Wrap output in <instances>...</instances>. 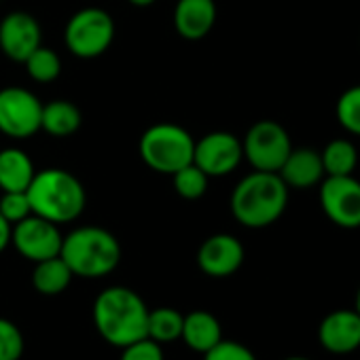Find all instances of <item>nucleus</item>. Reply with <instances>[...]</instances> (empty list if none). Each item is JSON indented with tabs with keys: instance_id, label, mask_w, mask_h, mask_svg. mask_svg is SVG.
<instances>
[{
	"instance_id": "1",
	"label": "nucleus",
	"mask_w": 360,
	"mask_h": 360,
	"mask_svg": "<svg viewBox=\"0 0 360 360\" xmlns=\"http://www.w3.org/2000/svg\"><path fill=\"white\" fill-rule=\"evenodd\" d=\"M91 314L98 335L115 347H125L146 337L148 307L144 299L127 286L104 288L96 297Z\"/></svg>"
},
{
	"instance_id": "2",
	"label": "nucleus",
	"mask_w": 360,
	"mask_h": 360,
	"mask_svg": "<svg viewBox=\"0 0 360 360\" xmlns=\"http://www.w3.org/2000/svg\"><path fill=\"white\" fill-rule=\"evenodd\" d=\"M288 187L276 172H259L244 176L231 193V214L248 229L274 225L286 210Z\"/></svg>"
},
{
	"instance_id": "3",
	"label": "nucleus",
	"mask_w": 360,
	"mask_h": 360,
	"mask_svg": "<svg viewBox=\"0 0 360 360\" xmlns=\"http://www.w3.org/2000/svg\"><path fill=\"white\" fill-rule=\"evenodd\" d=\"M32 214L56 225L79 219L87 204V193L81 180L62 167H47L34 174L28 187Z\"/></svg>"
},
{
	"instance_id": "4",
	"label": "nucleus",
	"mask_w": 360,
	"mask_h": 360,
	"mask_svg": "<svg viewBox=\"0 0 360 360\" xmlns=\"http://www.w3.org/2000/svg\"><path fill=\"white\" fill-rule=\"evenodd\" d=\"M60 257L79 278H104L121 263L119 240L102 227H79L64 236Z\"/></svg>"
},
{
	"instance_id": "5",
	"label": "nucleus",
	"mask_w": 360,
	"mask_h": 360,
	"mask_svg": "<svg viewBox=\"0 0 360 360\" xmlns=\"http://www.w3.org/2000/svg\"><path fill=\"white\" fill-rule=\"evenodd\" d=\"M193 136L176 123H155L142 134L138 142L142 161L153 172L167 176L193 161Z\"/></svg>"
},
{
	"instance_id": "6",
	"label": "nucleus",
	"mask_w": 360,
	"mask_h": 360,
	"mask_svg": "<svg viewBox=\"0 0 360 360\" xmlns=\"http://www.w3.org/2000/svg\"><path fill=\"white\" fill-rule=\"evenodd\" d=\"M115 39V22L108 11L87 7L77 11L64 30L68 51L81 60H94L108 51Z\"/></svg>"
},
{
	"instance_id": "7",
	"label": "nucleus",
	"mask_w": 360,
	"mask_h": 360,
	"mask_svg": "<svg viewBox=\"0 0 360 360\" xmlns=\"http://www.w3.org/2000/svg\"><path fill=\"white\" fill-rule=\"evenodd\" d=\"M242 150L248 163L259 172H276L292 150L288 131L271 119L257 121L242 140Z\"/></svg>"
},
{
	"instance_id": "8",
	"label": "nucleus",
	"mask_w": 360,
	"mask_h": 360,
	"mask_svg": "<svg viewBox=\"0 0 360 360\" xmlns=\"http://www.w3.org/2000/svg\"><path fill=\"white\" fill-rule=\"evenodd\" d=\"M43 102L24 87L0 89V131L9 138H30L41 131Z\"/></svg>"
},
{
	"instance_id": "9",
	"label": "nucleus",
	"mask_w": 360,
	"mask_h": 360,
	"mask_svg": "<svg viewBox=\"0 0 360 360\" xmlns=\"http://www.w3.org/2000/svg\"><path fill=\"white\" fill-rule=\"evenodd\" d=\"M320 206L326 219L341 229L360 227V180L349 176H324Z\"/></svg>"
},
{
	"instance_id": "10",
	"label": "nucleus",
	"mask_w": 360,
	"mask_h": 360,
	"mask_svg": "<svg viewBox=\"0 0 360 360\" xmlns=\"http://www.w3.org/2000/svg\"><path fill=\"white\" fill-rule=\"evenodd\" d=\"M242 159H244L242 140L229 131H210L204 138L195 140L193 163L208 178H219L236 172Z\"/></svg>"
},
{
	"instance_id": "11",
	"label": "nucleus",
	"mask_w": 360,
	"mask_h": 360,
	"mask_svg": "<svg viewBox=\"0 0 360 360\" xmlns=\"http://www.w3.org/2000/svg\"><path fill=\"white\" fill-rule=\"evenodd\" d=\"M62 240L64 236L60 233L58 225L37 214L15 223L11 231V244L24 259L32 263L58 257L62 250Z\"/></svg>"
},
{
	"instance_id": "12",
	"label": "nucleus",
	"mask_w": 360,
	"mask_h": 360,
	"mask_svg": "<svg viewBox=\"0 0 360 360\" xmlns=\"http://www.w3.org/2000/svg\"><path fill=\"white\" fill-rule=\"evenodd\" d=\"M43 45L41 24L26 11H13L0 22V49L13 62H26V58Z\"/></svg>"
},
{
	"instance_id": "13",
	"label": "nucleus",
	"mask_w": 360,
	"mask_h": 360,
	"mask_svg": "<svg viewBox=\"0 0 360 360\" xmlns=\"http://www.w3.org/2000/svg\"><path fill=\"white\" fill-rule=\"evenodd\" d=\"M244 263V246L231 233L210 236L198 250V267L210 278L233 276Z\"/></svg>"
},
{
	"instance_id": "14",
	"label": "nucleus",
	"mask_w": 360,
	"mask_h": 360,
	"mask_svg": "<svg viewBox=\"0 0 360 360\" xmlns=\"http://www.w3.org/2000/svg\"><path fill=\"white\" fill-rule=\"evenodd\" d=\"M318 341L328 354L345 356L360 347V314L356 309H335L326 314L318 328Z\"/></svg>"
},
{
	"instance_id": "15",
	"label": "nucleus",
	"mask_w": 360,
	"mask_h": 360,
	"mask_svg": "<svg viewBox=\"0 0 360 360\" xmlns=\"http://www.w3.org/2000/svg\"><path fill=\"white\" fill-rule=\"evenodd\" d=\"M217 22L214 0H178L174 7V28L185 41H202Z\"/></svg>"
},
{
	"instance_id": "16",
	"label": "nucleus",
	"mask_w": 360,
	"mask_h": 360,
	"mask_svg": "<svg viewBox=\"0 0 360 360\" xmlns=\"http://www.w3.org/2000/svg\"><path fill=\"white\" fill-rule=\"evenodd\" d=\"M284 185L290 189H309L322 183L324 178V165L322 157L314 148H292L278 169Z\"/></svg>"
},
{
	"instance_id": "17",
	"label": "nucleus",
	"mask_w": 360,
	"mask_h": 360,
	"mask_svg": "<svg viewBox=\"0 0 360 360\" xmlns=\"http://www.w3.org/2000/svg\"><path fill=\"white\" fill-rule=\"evenodd\" d=\"M180 339H183L193 352L204 356L210 347H214L223 339V326L214 314L206 309H195V311L185 314Z\"/></svg>"
},
{
	"instance_id": "18",
	"label": "nucleus",
	"mask_w": 360,
	"mask_h": 360,
	"mask_svg": "<svg viewBox=\"0 0 360 360\" xmlns=\"http://www.w3.org/2000/svg\"><path fill=\"white\" fill-rule=\"evenodd\" d=\"M37 169L26 150L7 146L0 150V189L3 191H28Z\"/></svg>"
},
{
	"instance_id": "19",
	"label": "nucleus",
	"mask_w": 360,
	"mask_h": 360,
	"mask_svg": "<svg viewBox=\"0 0 360 360\" xmlns=\"http://www.w3.org/2000/svg\"><path fill=\"white\" fill-rule=\"evenodd\" d=\"M81 121H83L81 110L70 100H51L43 104L41 129L47 131L49 136H56V138L72 136L81 127Z\"/></svg>"
},
{
	"instance_id": "20",
	"label": "nucleus",
	"mask_w": 360,
	"mask_h": 360,
	"mask_svg": "<svg viewBox=\"0 0 360 360\" xmlns=\"http://www.w3.org/2000/svg\"><path fill=\"white\" fill-rule=\"evenodd\" d=\"M72 278L75 276H72L70 267L66 265V261L60 255L34 263V269H32V286H34V290L41 292V295H47V297L64 292L70 286Z\"/></svg>"
},
{
	"instance_id": "21",
	"label": "nucleus",
	"mask_w": 360,
	"mask_h": 360,
	"mask_svg": "<svg viewBox=\"0 0 360 360\" xmlns=\"http://www.w3.org/2000/svg\"><path fill=\"white\" fill-rule=\"evenodd\" d=\"M324 176H349L358 165V150L349 140H333L320 153Z\"/></svg>"
},
{
	"instance_id": "22",
	"label": "nucleus",
	"mask_w": 360,
	"mask_h": 360,
	"mask_svg": "<svg viewBox=\"0 0 360 360\" xmlns=\"http://www.w3.org/2000/svg\"><path fill=\"white\" fill-rule=\"evenodd\" d=\"M183 320L185 314L172 307H157L148 309V326H146V337L155 339L157 343H172L180 339L183 333Z\"/></svg>"
},
{
	"instance_id": "23",
	"label": "nucleus",
	"mask_w": 360,
	"mask_h": 360,
	"mask_svg": "<svg viewBox=\"0 0 360 360\" xmlns=\"http://www.w3.org/2000/svg\"><path fill=\"white\" fill-rule=\"evenodd\" d=\"M24 66H26L28 77L32 81H37V83H51V81H56L62 75V60H60V56L53 49L43 47V45L39 49H34L26 58Z\"/></svg>"
},
{
	"instance_id": "24",
	"label": "nucleus",
	"mask_w": 360,
	"mask_h": 360,
	"mask_svg": "<svg viewBox=\"0 0 360 360\" xmlns=\"http://www.w3.org/2000/svg\"><path fill=\"white\" fill-rule=\"evenodd\" d=\"M208 180L210 178L193 161L172 174V183H174L176 193L185 200H200L208 191Z\"/></svg>"
},
{
	"instance_id": "25",
	"label": "nucleus",
	"mask_w": 360,
	"mask_h": 360,
	"mask_svg": "<svg viewBox=\"0 0 360 360\" xmlns=\"http://www.w3.org/2000/svg\"><path fill=\"white\" fill-rule=\"evenodd\" d=\"M335 115L345 131L360 136V85H354L339 96Z\"/></svg>"
},
{
	"instance_id": "26",
	"label": "nucleus",
	"mask_w": 360,
	"mask_h": 360,
	"mask_svg": "<svg viewBox=\"0 0 360 360\" xmlns=\"http://www.w3.org/2000/svg\"><path fill=\"white\" fill-rule=\"evenodd\" d=\"M22 328L9 318H0V360H20L24 356Z\"/></svg>"
},
{
	"instance_id": "27",
	"label": "nucleus",
	"mask_w": 360,
	"mask_h": 360,
	"mask_svg": "<svg viewBox=\"0 0 360 360\" xmlns=\"http://www.w3.org/2000/svg\"><path fill=\"white\" fill-rule=\"evenodd\" d=\"M0 214H3L11 225L28 219L32 214L28 193L26 191H3V198H0Z\"/></svg>"
},
{
	"instance_id": "28",
	"label": "nucleus",
	"mask_w": 360,
	"mask_h": 360,
	"mask_svg": "<svg viewBox=\"0 0 360 360\" xmlns=\"http://www.w3.org/2000/svg\"><path fill=\"white\" fill-rule=\"evenodd\" d=\"M204 360H257V356L244 343L221 339L214 347H210L204 354Z\"/></svg>"
},
{
	"instance_id": "29",
	"label": "nucleus",
	"mask_w": 360,
	"mask_h": 360,
	"mask_svg": "<svg viewBox=\"0 0 360 360\" xmlns=\"http://www.w3.org/2000/svg\"><path fill=\"white\" fill-rule=\"evenodd\" d=\"M119 360H165L161 343H157L150 337L138 339L125 347H121V358Z\"/></svg>"
},
{
	"instance_id": "30",
	"label": "nucleus",
	"mask_w": 360,
	"mask_h": 360,
	"mask_svg": "<svg viewBox=\"0 0 360 360\" xmlns=\"http://www.w3.org/2000/svg\"><path fill=\"white\" fill-rule=\"evenodd\" d=\"M11 231H13V225L0 214V252H5L11 244Z\"/></svg>"
},
{
	"instance_id": "31",
	"label": "nucleus",
	"mask_w": 360,
	"mask_h": 360,
	"mask_svg": "<svg viewBox=\"0 0 360 360\" xmlns=\"http://www.w3.org/2000/svg\"><path fill=\"white\" fill-rule=\"evenodd\" d=\"M129 5H134V7H150L155 0H127Z\"/></svg>"
},
{
	"instance_id": "32",
	"label": "nucleus",
	"mask_w": 360,
	"mask_h": 360,
	"mask_svg": "<svg viewBox=\"0 0 360 360\" xmlns=\"http://www.w3.org/2000/svg\"><path fill=\"white\" fill-rule=\"evenodd\" d=\"M358 314H360V288H358V292H356V307H354Z\"/></svg>"
},
{
	"instance_id": "33",
	"label": "nucleus",
	"mask_w": 360,
	"mask_h": 360,
	"mask_svg": "<svg viewBox=\"0 0 360 360\" xmlns=\"http://www.w3.org/2000/svg\"><path fill=\"white\" fill-rule=\"evenodd\" d=\"M284 360H309V358H305V356H288Z\"/></svg>"
}]
</instances>
